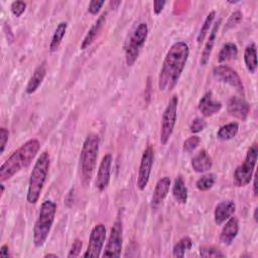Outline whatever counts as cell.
I'll list each match as a JSON object with an SVG mask.
<instances>
[{
    "mask_svg": "<svg viewBox=\"0 0 258 258\" xmlns=\"http://www.w3.org/2000/svg\"><path fill=\"white\" fill-rule=\"evenodd\" d=\"M215 181H216V175L214 173H208V174L202 175V177H200L197 180L196 186L199 190L206 191L213 187V185L215 184Z\"/></svg>",
    "mask_w": 258,
    "mask_h": 258,
    "instance_id": "f1b7e54d",
    "label": "cell"
},
{
    "mask_svg": "<svg viewBox=\"0 0 258 258\" xmlns=\"http://www.w3.org/2000/svg\"><path fill=\"white\" fill-rule=\"evenodd\" d=\"M153 160H154V151L151 146H148L141 157L140 165H139V170H138V175H137V187L140 190L145 189L150 173H151V168L153 165Z\"/></svg>",
    "mask_w": 258,
    "mask_h": 258,
    "instance_id": "7c38bea8",
    "label": "cell"
},
{
    "mask_svg": "<svg viewBox=\"0 0 258 258\" xmlns=\"http://www.w3.org/2000/svg\"><path fill=\"white\" fill-rule=\"evenodd\" d=\"M213 165V161L211 156L208 154L206 150L199 151L191 159V167L196 172L202 173L211 169Z\"/></svg>",
    "mask_w": 258,
    "mask_h": 258,
    "instance_id": "44dd1931",
    "label": "cell"
},
{
    "mask_svg": "<svg viewBox=\"0 0 258 258\" xmlns=\"http://www.w3.org/2000/svg\"><path fill=\"white\" fill-rule=\"evenodd\" d=\"M213 75L218 81L230 85L238 93H240L242 96H244L245 93H244L243 83H242L239 75L237 74V72L234 71L232 68L225 66V64L217 66L213 69Z\"/></svg>",
    "mask_w": 258,
    "mask_h": 258,
    "instance_id": "8fae6325",
    "label": "cell"
},
{
    "mask_svg": "<svg viewBox=\"0 0 258 258\" xmlns=\"http://www.w3.org/2000/svg\"><path fill=\"white\" fill-rule=\"evenodd\" d=\"M254 220L255 222H257V208H255L254 210Z\"/></svg>",
    "mask_w": 258,
    "mask_h": 258,
    "instance_id": "7bdbcfd3",
    "label": "cell"
},
{
    "mask_svg": "<svg viewBox=\"0 0 258 258\" xmlns=\"http://www.w3.org/2000/svg\"><path fill=\"white\" fill-rule=\"evenodd\" d=\"M239 232V222L238 219L235 217H230L226 224L224 225L221 234H220V242L223 245L229 246L232 244L234 239L236 238Z\"/></svg>",
    "mask_w": 258,
    "mask_h": 258,
    "instance_id": "ac0fdd59",
    "label": "cell"
},
{
    "mask_svg": "<svg viewBox=\"0 0 258 258\" xmlns=\"http://www.w3.org/2000/svg\"><path fill=\"white\" fill-rule=\"evenodd\" d=\"M222 103L213 98L212 92H207L199 102V110L204 117H210L222 109Z\"/></svg>",
    "mask_w": 258,
    "mask_h": 258,
    "instance_id": "9a60e30c",
    "label": "cell"
},
{
    "mask_svg": "<svg viewBox=\"0 0 258 258\" xmlns=\"http://www.w3.org/2000/svg\"><path fill=\"white\" fill-rule=\"evenodd\" d=\"M244 62L250 74H255L257 70V51L256 44L250 43L244 51Z\"/></svg>",
    "mask_w": 258,
    "mask_h": 258,
    "instance_id": "603a6c76",
    "label": "cell"
},
{
    "mask_svg": "<svg viewBox=\"0 0 258 258\" xmlns=\"http://www.w3.org/2000/svg\"><path fill=\"white\" fill-rule=\"evenodd\" d=\"M236 211V205L232 200H226L219 203L214 212L215 223L220 226L224 224Z\"/></svg>",
    "mask_w": 258,
    "mask_h": 258,
    "instance_id": "2e32d148",
    "label": "cell"
},
{
    "mask_svg": "<svg viewBox=\"0 0 258 258\" xmlns=\"http://www.w3.org/2000/svg\"><path fill=\"white\" fill-rule=\"evenodd\" d=\"M238 56V47L233 42H226L222 45L219 54L218 61L225 62L231 59H235Z\"/></svg>",
    "mask_w": 258,
    "mask_h": 258,
    "instance_id": "d4e9b609",
    "label": "cell"
},
{
    "mask_svg": "<svg viewBox=\"0 0 258 258\" xmlns=\"http://www.w3.org/2000/svg\"><path fill=\"white\" fill-rule=\"evenodd\" d=\"M123 242V226L120 220H116L110 231V236L105 247L103 257H120Z\"/></svg>",
    "mask_w": 258,
    "mask_h": 258,
    "instance_id": "9c48e42d",
    "label": "cell"
},
{
    "mask_svg": "<svg viewBox=\"0 0 258 258\" xmlns=\"http://www.w3.org/2000/svg\"><path fill=\"white\" fill-rule=\"evenodd\" d=\"M166 2L165 1H154L153 2V12L158 15L159 13H161V11L163 10L164 6H165Z\"/></svg>",
    "mask_w": 258,
    "mask_h": 258,
    "instance_id": "f35d334b",
    "label": "cell"
},
{
    "mask_svg": "<svg viewBox=\"0 0 258 258\" xmlns=\"http://www.w3.org/2000/svg\"><path fill=\"white\" fill-rule=\"evenodd\" d=\"M191 246H192L191 239L187 236H184L173 246L172 255L177 258H182V257H184L185 251L189 250L191 248Z\"/></svg>",
    "mask_w": 258,
    "mask_h": 258,
    "instance_id": "83f0119b",
    "label": "cell"
},
{
    "mask_svg": "<svg viewBox=\"0 0 258 258\" xmlns=\"http://www.w3.org/2000/svg\"><path fill=\"white\" fill-rule=\"evenodd\" d=\"M172 196L178 204L184 205L187 202V188L180 175L174 179L172 185Z\"/></svg>",
    "mask_w": 258,
    "mask_h": 258,
    "instance_id": "cb8c5ba5",
    "label": "cell"
},
{
    "mask_svg": "<svg viewBox=\"0 0 258 258\" xmlns=\"http://www.w3.org/2000/svg\"><path fill=\"white\" fill-rule=\"evenodd\" d=\"M200 255L202 257H225L224 253L213 246H202L200 248Z\"/></svg>",
    "mask_w": 258,
    "mask_h": 258,
    "instance_id": "4dcf8cb0",
    "label": "cell"
},
{
    "mask_svg": "<svg viewBox=\"0 0 258 258\" xmlns=\"http://www.w3.org/2000/svg\"><path fill=\"white\" fill-rule=\"evenodd\" d=\"M111 165H112V155L111 154L104 155L100 162L98 173H97V179H96V187L100 191L105 190L110 182Z\"/></svg>",
    "mask_w": 258,
    "mask_h": 258,
    "instance_id": "4fadbf2b",
    "label": "cell"
},
{
    "mask_svg": "<svg viewBox=\"0 0 258 258\" xmlns=\"http://www.w3.org/2000/svg\"><path fill=\"white\" fill-rule=\"evenodd\" d=\"M257 155H258V145L257 143H254L248 148L244 162L240 164L234 171L233 181L236 186H239V187L245 186L250 182L255 165H256Z\"/></svg>",
    "mask_w": 258,
    "mask_h": 258,
    "instance_id": "8992f818",
    "label": "cell"
},
{
    "mask_svg": "<svg viewBox=\"0 0 258 258\" xmlns=\"http://www.w3.org/2000/svg\"><path fill=\"white\" fill-rule=\"evenodd\" d=\"M56 213V205L50 200L44 201L39 209L38 218L33 228V244L41 247L47 239Z\"/></svg>",
    "mask_w": 258,
    "mask_h": 258,
    "instance_id": "277c9868",
    "label": "cell"
},
{
    "mask_svg": "<svg viewBox=\"0 0 258 258\" xmlns=\"http://www.w3.org/2000/svg\"><path fill=\"white\" fill-rule=\"evenodd\" d=\"M170 188V178L168 176H163L155 184L151 198V208L156 209L166 198Z\"/></svg>",
    "mask_w": 258,
    "mask_h": 258,
    "instance_id": "e0dca14e",
    "label": "cell"
},
{
    "mask_svg": "<svg viewBox=\"0 0 258 258\" xmlns=\"http://www.w3.org/2000/svg\"><path fill=\"white\" fill-rule=\"evenodd\" d=\"M0 256L3 257V258H6V257H9L10 254H9V249H8V246L7 245H2L1 249H0Z\"/></svg>",
    "mask_w": 258,
    "mask_h": 258,
    "instance_id": "ab89813d",
    "label": "cell"
},
{
    "mask_svg": "<svg viewBox=\"0 0 258 258\" xmlns=\"http://www.w3.org/2000/svg\"><path fill=\"white\" fill-rule=\"evenodd\" d=\"M189 55L188 45L183 41L173 43L163 59L159 76L158 89L171 91L177 85Z\"/></svg>",
    "mask_w": 258,
    "mask_h": 258,
    "instance_id": "6da1fadb",
    "label": "cell"
},
{
    "mask_svg": "<svg viewBox=\"0 0 258 258\" xmlns=\"http://www.w3.org/2000/svg\"><path fill=\"white\" fill-rule=\"evenodd\" d=\"M215 16H216V12L215 11H211L207 15L206 19L204 20V23L202 24L200 32L198 33V36H197V40H198L199 43H201L204 40V38L206 37L207 33L209 32V30H210V28L212 26V23H213V21L215 19Z\"/></svg>",
    "mask_w": 258,
    "mask_h": 258,
    "instance_id": "f546056e",
    "label": "cell"
},
{
    "mask_svg": "<svg viewBox=\"0 0 258 258\" xmlns=\"http://www.w3.org/2000/svg\"><path fill=\"white\" fill-rule=\"evenodd\" d=\"M8 136H9L8 130H7L6 128H4V127L0 128V139H1V143H0V146H1L0 152H1V153H3V151H4L5 145H6L7 141H8Z\"/></svg>",
    "mask_w": 258,
    "mask_h": 258,
    "instance_id": "74e56055",
    "label": "cell"
},
{
    "mask_svg": "<svg viewBox=\"0 0 258 258\" xmlns=\"http://www.w3.org/2000/svg\"><path fill=\"white\" fill-rule=\"evenodd\" d=\"M147 34L148 27L144 22L139 23L131 33L125 46V58L128 67L132 66L136 61L139 52L145 43Z\"/></svg>",
    "mask_w": 258,
    "mask_h": 258,
    "instance_id": "52a82bcc",
    "label": "cell"
},
{
    "mask_svg": "<svg viewBox=\"0 0 258 258\" xmlns=\"http://www.w3.org/2000/svg\"><path fill=\"white\" fill-rule=\"evenodd\" d=\"M253 192H254V196L257 197L258 191H257V175L256 174L254 175V179H253Z\"/></svg>",
    "mask_w": 258,
    "mask_h": 258,
    "instance_id": "60d3db41",
    "label": "cell"
},
{
    "mask_svg": "<svg viewBox=\"0 0 258 258\" xmlns=\"http://www.w3.org/2000/svg\"><path fill=\"white\" fill-rule=\"evenodd\" d=\"M99 144H100V140L97 134H89L83 143L80 161H81L83 181L85 183L90 182L93 176L94 170L96 168L97 157L99 152Z\"/></svg>",
    "mask_w": 258,
    "mask_h": 258,
    "instance_id": "5b68a950",
    "label": "cell"
},
{
    "mask_svg": "<svg viewBox=\"0 0 258 258\" xmlns=\"http://www.w3.org/2000/svg\"><path fill=\"white\" fill-rule=\"evenodd\" d=\"M44 257H54V258H57V255H56V254H51V253H49V254H45Z\"/></svg>",
    "mask_w": 258,
    "mask_h": 258,
    "instance_id": "b9f144b4",
    "label": "cell"
},
{
    "mask_svg": "<svg viewBox=\"0 0 258 258\" xmlns=\"http://www.w3.org/2000/svg\"><path fill=\"white\" fill-rule=\"evenodd\" d=\"M106 240V228L103 224L96 225L90 234L89 244L86 252L84 253V257H92L98 258L101 256V252L103 250V246Z\"/></svg>",
    "mask_w": 258,
    "mask_h": 258,
    "instance_id": "30bf717a",
    "label": "cell"
},
{
    "mask_svg": "<svg viewBox=\"0 0 258 258\" xmlns=\"http://www.w3.org/2000/svg\"><path fill=\"white\" fill-rule=\"evenodd\" d=\"M40 144L37 139H30L15 150L0 167L1 182L8 180L22 168L30 165L39 151Z\"/></svg>",
    "mask_w": 258,
    "mask_h": 258,
    "instance_id": "7a4b0ae2",
    "label": "cell"
},
{
    "mask_svg": "<svg viewBox=\"0 0 258 258\" xmlns=\"http://www.w3.org/2000/svg\"><path fill=\"white\" fill-rule=\"evenodd\" d=\"M106 22V13H102L99 18L94 22V24L91 26V28L89 29V31L87 32L86 36L84 37L82 43H81V49H86L87 47H89L93 41L96 39V37L98 36L99 32L101 31V29L103 28L104 24Z\"/></svg>",
    "mask_w": 258,
    "mask_h": 258,
    "instance_id": "d6986e66",
    "label": "cell"
},
{
    "mask_svg": "<svg viewBox=\"0 0 258 258\" xmlns=\"http://www.w3.org/2000/svg\"><path fill=\"white\" fill-rule=\"evenodd\" d=\"M227 110L231 116L240 120H245L249 114L250 107L243 98L231 97L228 101Z\"/></svg>",
    "mask_w": 258,
    "mask_h": 258,
    "instance_id": "5bb4252c",
    "label": "cell"
},
{
    "mask_svg": "<svg viewBox=\"0 0 258 258\" xmlns=\"http://www.w3.org/2000/svg\"><path fill=\"white\" fill-rule=\"evenodd\" d=\"M242 18H243V14L241 13V11L237 10V11L233 12V13L230 15V17H229V19H228V21H227V23H226V25H225V29L227 30V29H229V28L234 27L235 25H237L238 23H240V21L242 20Z\"/></svg>",
    "mask_w": 258,
    "mask_h": 258,
    "instance_id": "d6a6232c",
    "label": "cell"
},
{
    "mask_svg": "<svg viewBox=\"0 0 258 258\" xmlns=\"http://www.w3.org/2000/svg\"><path fill=\"white\" fill-rule=\"evenodd\" d=\"M206 127H207V122L204 119L196 118L192 120V122L189 126V130L191 133H199V132L203 131Z\"/></svg>",
    "mask_w": 258,
    "mask_h": 258,
    "instance_id": "e575fe53",
    "label": "cell"
},
{
    "mask_svg": "<svg viewBox=\"0 0 258 258\" xmlns=\"http://www.w3.org/2000/svg\"><path fill=\"white\" fill-rule=\"evenodd\" d=\"M239 130V125L237 122H231L228 123L224 126H222L218 132H217V137L220 140L226 141V140H230L232 138H234Z\"/></svg>",
    "mask_w": 258,
    "mask_h": 258,
    "instance_id": "4316f807",
    "label": "cell"
},
{
    "mask_svg": "<svg viewBox=\"0 0 258 258\" xmlns=\"http://www.w3.org/2000/svg\"><path fill=\"white\" fill-rule=\"evenodd\" d=\"M46 75V66H45V61H43L41 64H39L33 72L32 76L30 77L27 86L25 88V92L28 95L33 94L38 87L41 85L44 77Z\"/></svg>",
    "mask_w": 258,
    "mask_h": 258,
    "instance_id": "ffe728a7",
    "label": "cell"
},
{
    "mask_svg": "<svg viewBox=\"0 0 258 258\" xmlns=\"http://www.w3.org/2000/svg\"><path fill=\"white\" fill-rule=\"evenodd\" d=\"M82 246H83V243H82V240L80 239H76L74 242H73V245L71 247V250L68 254V257H78L80 255V252L82 250Z\"/></svg>",
    "mask_w": 258,
    "mask_h": 258,
    "instance_id": "d590c367",
    "label": "cell"
},
{
    "mask_svg": "<svg viewBox=\"0 0 258 258\" xmlns=\"http://www.w3.org/2000/svg\"><path fill=\"white\" fill-rule=\"evenodd\" d=\"M67 27H68V23L66 21H62V22H59L53 32V35L51 37V40H50V43H49V50L50 52H54L58 49L61 41H62V38L66 34V31H67Z\"/></svg>",
    "mask_w": 258,
    "mask_h": 258,
    "instance_id": "484cf974",
    "label": "cell"
},
{
    "mask_svg": "<svg viewBox=\"0 0 258 258\" xmlns=\"http://www.w3.org/2000/svg\"><path fill=\"white\" fill-rule=\"evenodd\" d=\"M177 103L178 99L176 95H173L169 100L161 118L160 124V132H159V140L162 145H165L174 129V125L177 118Z\"/></svg>",
    "mask_w": 258,
    "mask_h": 258,
    "instance_id": "ba28073f",
    "label": "cell"
},
{
    "mask_svg": "<svg viewBox=\"0 0 258 258\" xmlns=\"http://www.w3.org/2000/svg\"><path fill=\"white\" fill-rule=\"evenodd\" d=\"M200 142H201V139H200L199 136H196V135L190 136L189 138H187V139L183 142V147H182V149H183V151H185V152H191V151H194V150L199 146Z\"/></svg>",
    "mask_w": 258,
    "mask_h": 258,
    "instance_id": "1f68e13d",
    "label": "cell"
},
{
    "mask_svg": "<svg viewBox=\"0 0 258 258\" xmlns=\"http://www.w3.org/2000/svg\"><path fill=\"white\" fill-rule=\"evenodd\" d=\"M49 165H50L49 154L48 152L44 151L39 155V157L35 161L32 171L30 173L27 197H26L27 202L29 204L37 203L48 173Z\"/></svg>",
    "mask_w": 258,
    "mask_h": 258,
    "instance_id": "3957f363",
    "label": "cell"
},
{
    "mask_svg": "<svg viewBox=\"0 0 258 258\" xmlns=\"http://www.w3.org/2000/svg\"><path fill=\"white\" fill-rule=\"evenodd\" d=\"M105 4L104 1H96V0H93L89 3V6H88V11L93 14V15H96L99 13V11L101 10L102 6Z\"/></svg>",
    "mask_w": 258,
    "mask_h": 258,
    "instance_id": "8d00e7d4",
    "label": "cell"
},
{
    "mask_svg": "<svg viewBox=\"0 0 258 258\" xmlns=\"http://www.w3.org/2000/svg\"><path fill=\"white\" fill-rule=\"evenodd\" d=\"M25 9H26V4L23 1H14L11 3V6H10V10L12 14L16 17L21 16V14L25 11Z\"/></svg>",
    "mask_w": 258,
    "mask_h": 258,
    "instance_id": "836d02e7",
    "label": "cell"
},
{
    "mask_svg": "<svg viewBox=\"0 0 258 258\" xmlns=\"http://www.w3.org/2000/svg\"><path fill=\"white\" fill-rule=\"evenodd\" d=\"M220 24H221V19L219 21H217L211 32H210V35H209V38L205 44V47H204V50L202 52V56H201V59H200V63L201 66H206L210 59V56H211V53H212V50H213V47H214V44H215V40H216V36H217V32H218V29L220 27Z\"/></svg>",
    "mask_w": 258,
    "mask_h": 258,
    "instance_id": "7402d4cb",
    "label": "cell"
}]
</instances>
